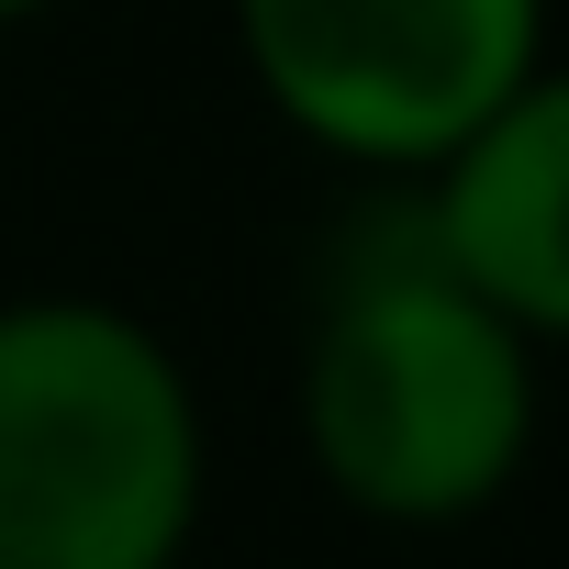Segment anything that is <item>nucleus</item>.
Returning <instances> with one entry per match:
<instances>
[{"instance_id": "obj_1", "label": "nucleus", "mask_w": 569, "mask_h": 569, "mask_svg": "<svg viewBox=\"0 0 569 569\" xmlns=\"http://www.w3.org/2000/svg\"><path fill=\"white\" fill-rule=\"evenodd\" d=\"M302 447L369 525H469L536 447V336L413 234L358 246L302 347Z\"/></svg>"}, {"instance_id": "obj_2", "label": "nucleus", "mask_w": 569, "mask_h": 569, "mask_svg": "<svg viewBox=\"0 0 569 569\" xmlns=\"http://www.w3.org/2000/svg\"><path fill=\"white\" fill-rule=\"evenodd\" d=\"M212 436L157 325L90 291L0 302V569H179Z\"/></svg>"}, {"instance_id": "obj_3", "label": "nucleus", "mask_w": 569, "mask_h": 569, "mask_svg": "<svg viewBox=\"0 0 569 569\" xmlns=\"http://www.w3.org/2000/svg\"><path fill=\"white\" fill-rule=\"evenodd\" d=\"M234 46L302 146L413 179L547 68V0H234Z\"/></svg>"}, {"instance_id": "obj_4", "label": "nucleus", "mask_w": 569, "mask_h": 569, "mask_svg": "<svg viewBox=\"0 0 569 569\" xmlns=\"http://www.w3.org/2000/svg\"><path fill=\"white\" fill-rule=\"evenodd\" d=\"M402 234L547 347L569 325V90L536 68L502 112H480L447 157H425Z\"/></svg>"}, {"instance_id": "obj_5", "label": "nucleus", "mask_w": 569, "mask_h": 569, "mask_svg": "<svg viewBox=\"0 0 569 569\" xmlns=\"http://www.w3.org/2000/svg\"><path fill=\"white\" fill-rule=\"evenodd\" d=\"M34 12H57V0H0V23H34Z\"/></svg>"}]
</instances>
